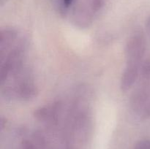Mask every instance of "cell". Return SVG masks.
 <instances>
[{
    "label": "cell",
    "instance_id": "1",
    "mask_svg": "<svg viewBox=\"0 0 150 149\" xmlns=\"http://www.w3.org/2000/svg\"><path fill=\"white\" fill-rule=\"evenodd\" d=\"M13 77L14 83L1 86V96L4 99L27 102L38 96V86L29 75L23 74V69Z\"/></svg>",
    "mask_w": 150,
    "mask_h": 149
},
{
    "label": "cell",
    "instance_id": "2",
    "mask_svg": "<svg viewBox=\"0 0 150 149\" xmlns=\"http://www.w3.org/2000/svg\"><path fill=\"white\" fill-rule=\"evenodd\" d=\"M130 108L141 121L150 118V83H140L130 96Z\"/></svg>",
    "mask_w": 150,
    "mask_h": 149
},
{
    "label": "cell",
    "instance_id": "3",
    "mask_svg": "<svg viewBox=\"0 0 150 149\" xmlns=\"http://www.w3.org/2000/svg\"><path fill=\"white\" fill-rule=\"evenodd\" d=\"M146 50V40L141 31L133 33L127 39L125 46L126 63L142 64Z\"/></svg>",
    "mask_w": 150,
    "mask_h": 149
},
{
    "label": "cell",
    "instance_id": "4",
    "mask_svg": "<svg viewBox=\"0 0 150 149\" xmlns=\"http://www.w3.org/2000/svg\"><path fill=\"white\" fill-rule=\"evenodd\" d=\"M61 108L62 105L59 102H54L36 108L34 110L33 116L40 122L52 124L57 121Z\"/></svg>",
    "mask_w": 150,
    "mask_h": 149
},
{
    "label": "cell",
    "instance_id": "5",
    "mask_svg": "<svg viewBox=\"0 0 150 149\" xmlns=\"http://www.w3.org/2000/svg\"><path fill=\"white\" fill-rule=\"evenodd\" d=\"M142 64L126 63L125 67L120 78V87L122 92H127L139 80L140 67Z\"/></svg>",
    "mask_w": 150,
    "mask_h": 149
},
{
    "label": "cell",
    "instance_id": "6",
    "mask_svg": "<svg viewBox=\"0 0 150 149\" xmlns=\"http://www.w3.org/2000/svg\"><path fill=\"white\" fill-rule=\"evenodd\" d=\"M18 39L17 29L11 26H6L0 31V57L7 54L16 44Z\"/></svg>",
    "mask_w": 150,
    "mask_h": 149
},
{
    "label": "cell",
    "instance_id": "7",
    "mask_svg": "<svg viewBox=\"0 0 150 149\" xmlns=\"http://www.w3.org/2000/svg\"><path fill=\"white\" fill-rule=\"evenodd\" d=\"M95 15L92 12L89 7H85L83 5L79 6L73 10L72 20L76 26L79 29H87L93 21V17Z\"/></svg>",
    "mask_w": 150,
    "mask_h": 149
},
{
    "label": "cell",
    "instance_id": "8",
    "mask_svg": "<svg viewBox=\"0 0 150 149\" xmlns=\"http://www.w3.org/2000/svg\"><path fill=\"white\" fill-rule=\"evenodd\" d=\"M139 80L140 83H150V55L142 61Z\"/></svg>",
    "mask_w": 150,
    "mask_h": 149
},
{
    "label": "cell",
    "instance_id": "9",
    "mask_svg": "<svg viewBox=\"0 0 150 149\" xmlns=\"http://www.w3.org/2000/svg\"><path fill=\"white\" fill-rule=\"evenodd\" d=\"M57 2L59 14L62 16H66L74 4L75 0H57Z\"/></svg>",
    "mask_w": 150,
    "mask_h": 149
},
{
    "label": "cell",
    "instance_id": "10",
    "mask_svg": "<svg viewBox=\"0 0 150 149\" xmlns=\"http://www.w3.org/2000/svg\"><path fill=\"white\" fill-rule=\"evenodd\" d=\"M105 0H89V7L94 15H96L100 11L105 4Z\"/></svg>",
    "mask_w": 150,
    "mask_h": 149
},
{
    "label": "cell",
    "instance_id": "11",
    "mask_svg": "<svg viewBox=\"0 0 150 149\" xmlns=\"http://www.w3.org/2000/svg\"><path fill=\"white\" fill-rule=\"evenodd\" d=\"M133 149H150V140L144 139L141 140L135 145Z\"/></svg>",
    "mask_w": 150,
    "mask_h": 149
},
{
    "label": "cell",
    "instance_id": "12",
    "mask_svg": "<svg viewBox=\"0 0 150 149\" xmlns=\"http://www.w3.org/2000/svg\"><path fill=\"white\" fill-rule=\"evenodd\" d=\"M20 149H38L37 148L36 145L34 143H32L30 140H24L22 142L21 145Z\"/></svg>",
    "mask_w": 150,
    "mask_h": 149
},
{
    "label": "cell",
    "instance_id": "13",
    "mask_svg": "<svg viewBox=\"0 0 150 149\" xmlns=\"http://www.w3.org/2000/svg\"><path fill=\"white\" fill-rule=\"evenodd\" d=\"M145 26H146V32H147L148 34L150 36V16L147 19H146Z\"/></svg>",
    "mask_w": 150,
    "mask_h": 149
},
{
    "label": "cell",
    "instance_id": "14",
    "mask_svg": "<svg viewBox=\"0 0 150 149\" xmlns=\"http://www.w3.org/2000/svg\"><path fill=\"white\" fill-rule=\"evenodd\" d=\"M5 1H6V0H0V4H1V6H2L3 4L5 3Z\"/></svg>",
    "mask_w": 150,
    "mask_h": 149
}]
</instances>
